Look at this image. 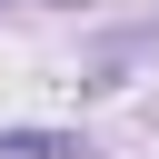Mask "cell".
<instances>
[{"instance_id": "obj_1", "label": "cell", "mask_w": 159, "mask_h": 159, "mask_svg": "<svg viewBox=\"0 0 159 159\" xmlns=\"http://www.w3.org/2000/svg\"><path fill=\"white\" fill-rule=\"evenodd\" d=\"M0 159H80V139H50V129H0Z\"/></svg>"}]
</instances>
